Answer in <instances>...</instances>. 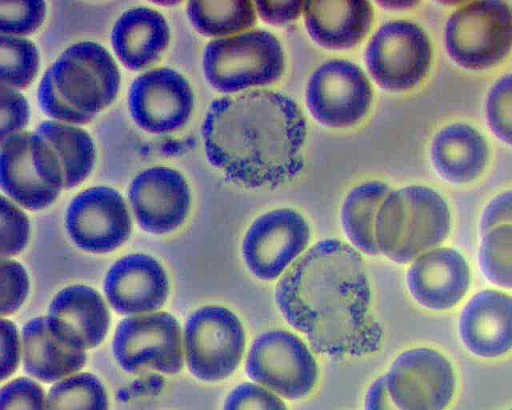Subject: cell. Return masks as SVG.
<instances>
[{
	"label": "cell",
	"mask_w": 512,
	"mask_h": 410,
	"mask_svg": "<svg viewBox=\"0 0 512 410\" xmlns=\"http://www.w3.org/2000/svg\"><path fill=\"white\" fill-rule=\"evenodd\" d=\"M275 301L320 354L360 357L382 345L364 261L343 241L321 240L299 257L277 283Z\"/></svg>",
	"instance_id": "obj_1"
},
{
	"label": "cell",
	"mask_w": 512,
	"mask_h": 410,
	"mask_svg": "<svg viewBox=\"0 0 512 410\" xmlns=\"http://www.w3.org/2000/svg\"><path fill=\"white\" fill-rule=\"evenodd\" d=\"M208 161L232 182L274 188L303 168L306 120L291 98L255 90L214 100L201 127Z\"/></svg>",
	"instance_id": "obj_2"
},
{
	"label": "cell",
	"mask_w": 512,
	"mask_h": 410,
	"mask_svg": "<svg viewBox=\"0 0 512 410\" xmlns=\"http://www.w3.org/2000/svg\"><path fill=\"white\" fill-rule=\"evenodd\" d=\"M120 80L118 66L103 46L77 42L44 72L38 102L56 121L87 124L115 100Z\"/></svg>",
	"instance_id": "obj_3"
},
{
	"label": "cell",
	"mask_w": 512,
	"mask_h": 410,
	"mask_svg": "<svg viewBox=\"0 0 512 410\" xmlns=\"http://www.w3.org/2000/svg\"><path fill=\"white\" fill-rule=\"evenodd\" d=\"M451 218L446 201L431 188L408 186L391 191L376 219L380 253L406 264L438 248L450 232Z\"/></svg>",
	"instance_id": "obj_4"
},
{
	"label": "cell",
	"mask_w": 512,
	"mask_h": 410,
	"mask_svg": "<svg viewBox=\"0 0 512 410\" xmlns=\"http://www.w3.org/2000/svg\"><path fill=\"white\" fill-rule=\"evenodd\" d=\"M202 65L212 87L235 93L279 80L284 71V54L271 32L255 29L210 41L204 49Z\"/></svg>",
	"instance_id": "obj_5"
},
{
	"label": "cell",
	"mask_w": 512,
	"mask_h": 410,
	"mask_svg": "<svg viewBox=\"0 0 512 410\" xmlns=\"http://www.w3.org/2000/svg\"><path fill=\"white\" fill-rule=\"evenodd\" d=\"M1 189L13 201L30 210L51 205L64 188L59 157L45 138L20 132L1 141Z\"/></svg>",
	"instance_id": "obj_6"
},
{
	"label": "cell",
	"mask_w": 512,
	"mask_h": 410,
	"mask_svg": "<svg viewBox=\"0 0 512 410\" xmlns=\"http://www.w3.org/2000/svg\"><path fill=\"white\" fill-rule=\"evenodd\" d=\"M450 57L462 67L484 69L512 47V10L501 1H477L454 12L445 28Z\"/></svg>",
	"instance_id": "obj_7"
},
{
	"label": "cell",
	"mask_w": 512,
	"mask_h": 410,
	"mask_svg": "<svg viewBox=\"0 0 512 410\" xmlns=\"http://www.w3.org/2000/svg\"><path fill=\"white\" fill-rule=\"evenodd\" d=\"M184 347L188 368L195 377L220 381L238 367L245 349V332L231 310L204 306L186 322Z\"/></svg>",
	"instance_id": "obj_8"
},
{
	"label": "cell",
	"mask_w": 512,
	"mask_h": 410,
	"mask_svg": "<svg viewBox=\"0 0 512 410\" xmlns=\"http://www.w3.org/2000/svg\"><path fill=\"white\" fill-rule=\"evenodd\" d=\"M251 380L287 399L308 395L317 383L318 366L305 343L286 330L262 333L246 359Z\"/></svg>",
	"instance_id": "obj_9"
},
{
	"label": "cell",
	"mask_w": 512,
	"mask_h": 410,
	"mask_svg": "<svg viewBox=\"0 0 512 410\" xmlns=\"http://www.w3.org/2000/svg\"><path fill=\"white\" fill-rule=\"evenodd\" d=\"M430 41L420 26L406 20L383 24L370 39L365 61L383 89L404 91L426 75L431 63Z\"/></svg>",
	"instance_id": "obj_10"
},
{
	"label": "cell",
	"mask_w": 512,
	"mask_h": 410,
	"mask_svg": "<svg viewBox=\"0 0 512 410\" xmlns=\"http://www.w3.org/2000/svg\"><path fill=\"white\" fill-rule=\"evenodd\" d=\"M112 348L118 364L129 373L157 371L172 375L183 366L181 328L165 312L122 320Z\"/></svg>",
	"instance_id": "obj_11"
},
{
	"label": "cell",
	"mask_w": 512,
	"mask_h": 410,
	"mask_svg": "<svg viewBox=\"0 0 512 410\" xmlns=\"http://www.w3.org/2000/svg\"><path fill=\"white\" fill-rule=\"evenodd\" d=\"M384 377L388 393L400 410H445L455 394L453 365L431 348L404 351Z\"/></svg>",
	"instance_id": "obj_12"
},
{
	"label": "cell",
	"mask_w": 512,
	"mask_h": 410,
	"mask_svg": "<svg viewBox=\"0 0 512 410\" xmlns=\"http://www.w3.org/2000/svg\"><path fill=\"white\" fill-rule=\"evenodd\" d=\"M309 240L310 228L300 213L275 209L248 228L242 242L243 259L257 278L273 281L303 253Z\"/></svg>",
	"instance_id": "obj_13"
},
{
	"label": "cell",
	"mask_w": 512,
	"mask_h": 410,
	"mask_svg": "<svg viewBox=\"0 0 512 410\" xmlns=\"http://www.w3.org/2000/svg\"><path fill=\"white\" fill-rule=\"evenodd\" d=\"M312 116L329 127H348L367 113L372 89L363 70L342 59L319 66L310 76L305 93Z\"/></svg>",
	"instance_id": "obj_14"
},
{
	"label": "cell",
	"mask_w": 512,
	"mask_h": 410,
	"mask_svg": "<svg viewBox=\"0 0 512 410\" xmlns=\"http://www.w3.org/2000/svg\"><path fill=\"white\" fill-rule=\"evenodd\" d=\"M128 106L132 119L141 129L153 134L173 133L188 122L194 94L179 72L156 68L134 79Z\"/></svg>",
	"instance_id": "obj_15"
},
{
	"label": "cell",
	"mask_w": 512,
	"mask_h": 410,
	"mask_svg": "<svg viewBox=\"0 0 512 410\" xmlns=\"http://www.w3.org/2000/svg\"><path fill=\"white\" fill-rule=\"evenodd\" d=\"M66 228L81 249L107 253L129 238L132 223L120 193L108 186H95L72 199L66 212Z\"/></svg>",
	"instance_id": "obj_16"
},
{
	"label": "cell",
	"mask_w": 512,
	"mask_h": 410,
	"mask_svg": "<svg viewBox=\"0 0 512 410\" xmlns=\"http://www.w3.org/2000/svg\"><path fill=\"white\" fill-rule=\"evenodd\" d=\"M128 197L140 227L153 234L177 229L185 221L191 202L184 176L164 166L140 172L130 184Z\"/></svg>",
	"instance_id": "obj_17"
},
{
	"label": "cell",
	"mask_w": 512,
	"mask_h": 410,
	"mask_svg": "<svg viewBox=\"0 0 512 410\" xmlns=\"http://www.w3.org/2000/svg\"><path fill=\"white\" fill-rule=\"evenodd\" d=\"M406 279L410 294L421 306L445 311L456 306L467 294L471 274L462 254L444 247L415 259Z\"/></svg>",
	"instance_id": "obj_18"
},
{
	"label": "cell",
	"mask_w": 512,
	"mask_h": 410,
	"mask_svg": "<svg viewBox=\"0 0 512 410\" xmlns=\"http://www.w3.org/2000/svg\"><path fill=\"white\" fill-rule=\"evenodd\" d=\"M106 297L113 309L123 315L159 309L169 293L165 270L146 254H129L117 260L104 280Z\"/></svg>",
	"instance_id": "obj_19"
},
{
	"label": "cell",
	"mask_w": 512,
	"mask_h": 410,
	"mask_svg": "<svg viewBox=\"0 0 512 410\" xmlns=\"http://www.w3.org/2000/svg\"><path fill=\"white\" fill-rule=\"evenodd\" d=\"M458 331L464 346L482 358L500 357L512 350V296L482 290L462 309Z\"/></svg>",
	"instance_id": "obj_20"
},
{
	"label": "cell",
	"mask_w": 512,
	"mask_h": 410,
	"mask_svg": "<svg viewBox=\"0 0 512 410\" xmlns=\"http://www.w3.org/2000/svg\"><path fill=\"white\" fill-rule=\"evenodd\" d=\"M47 322L64 343L77 349L99 345L109 327V312L101 295L85 285L69 286L52 300Z\"/></svg>",
	"instance_id": "obj_21"
},
{
	"label": "cell",
	"mask_w": 512,
	"mask_h": 410,
	"mask_svg": "<svg viewBox=\"0 0 512 410\" xmlns=\"http://www.w3.org/2000/svg\"><path fill=\"white\" fill-rule=\"evenodd\" d=\"M170 41V28L164 16L149 7L125 11L115 22L111 43L122 64L139 71L155 64Z\"/></svg>",
	"instance_id": "obj_22"
},
{
	"label": "cell",
	"mask_w": 512,
	"mask_h": 410,
	"mask_svg": "<svg viewBox=\"0 0 512 410\" xmlns=\"http://www.w3.org/2000/svg\"><path fill=\"white\" fill-rule=\"evenodd\" d=\"M304 22L310 37L328 49H349L370 30L373 9L369 1H305Z\"/></svg>",
	"instance_id": "obj_23"
},
{
	"label": "cell",
	"mask_w": 512,
	"mask_h": 410,
	"mask_svg": "<svg viewBox=\"0 0 512 410\" xmlns=\"http://www.w3.org/2000/svg\"><path fill=\"white\" fill-rule=\"evenodd\" d=\"M25 371L44 382H54L80 370L86 362L82 349L69 346L49 328L47 317L29 320L22 329Z\"/></svg>",
	"instance_id": "obj_24"
},
{
	"label": "cell",
	"mask_w": 512,
	"mask_h": 410,
	"mask_svg": "<svg viewBox=\"0 0 512 410\" xmlns=\"http://www.w3.org/2000/svg\"><path fill=\"white\" fill-rule=\"evenodd\" d=\"M431 158L438 173L453 183L475 179L484 169L488 148L484 137L474 128L455 123L434 137Z\"/></svg>",
	"instance_id": "obj_25"
},
{
	"label": "cell",
	"mask_w": 512,
	"mask_h": 410,
	"mask_svg": "<svg viewBox=\"0 0 512 410\" xmlns=\"http://www.w3.org/2000/svg\"><path fill=\"white\" fill-rule=\"evenodd\" d=\"M390 192L386 184L369 181L354 187L344 200L341 209L344 233L357 250L367 255L380 254L376 239V219Z\"/></svg>",
	"instance_id": "obj_26"
},
{
	"label": "cell",
	"mask_w": 512,
	"mask_h": 410,
	"mask_svg": "<svg viewBox=\"0 0 512 410\" xmlns=\"http://www.w3.org/2000/svg\"><path fill=\"white\" fill-rule=\"evenodd\" d=\"M36 132L48 141L59 157L64 189L77 186L89 176L96 152L86 131L60 121L45 120L37 126Z\"/></svg>",
	"instance_id": "obj_27"
},
{
	"label": "cell",
	"mask_w": 512,
	"mask_h": 410,
	"mask_svg": "<svg viewBox=\"0 0 512 410\" xmlns=\"http://www.w3.org/2000/svg\"><path fill=\"white\" fill-rule=\"evenodd\" d=\"M187 17L205 36L221 37L239 33L256 23L251 1H189Z\"/></svg>",
	"instance_id": "obj_28"
},
{
	"label": "cell",
	"mask_w": 512,
	"mask_h": 410,
	"mask_svg": "<svg viewBox=\"0 0 512 410\" xmlns=\"http://www.w3.org/2000/svg\"><path fill=\"white\" fill-rule=\"evenodd\" d=\"M102 383L90 373L70 376L54 384L46 399L47 410H108Z\"/></svg>",
	"instance_id": "obj_29"
},
{
	"label": "cell",
	"mask_w": 512,
	"mask_h": 410,
	"mask_svg": "<svg viewBox=\"0 0 512 410\" xmlns=\"http://www.w3.org/2000/svg\"><path fill=\"white\" fill-rule=\"evenodd\" d=\"M39 53L35 44L24 37L0 35L1 84L14 89L27 88L39 69Z\"/></svg>",
	"instance_id": "obj_30"
},
{
	"label": "cell",
	"mask_w": 512,
	"mask_h": 410,
	"mask_svg": "<svg viewBox=\"0 0 512 410\" xmlns=\"http://www.w3.org/2000/svg\"><path fill=\"white\" fill-rule=\"evenodd\" d=\"M478 261L490 283L512 289V225L497 226L483 235Z\"/></svg>",
	"instance_id": "obj_31"
},
{
	"label": "cell",
	"mask_w": 512,
	"mask_h": 410,
	"mask_svg": "<svg viewBox=\"0 0 512 410\" xmlns=\"http://www.w3.org/2000/svg\"><path fill=\"white\" fill-rule=\"evenodd\" d=\"M46 16L42 0L0 1V32L5 35L25 36L35 32Z\"/></svg>",
	"instance_id": "obj_32"
},
{
	"label": "cell",
	"mask_w": 512,
	"mask_h": 410,
	"mask_svg": "<svg viewBox=\"0 0 512 410\" xmlns=\"http://www.w3.org/2000/svg\"><path fill=\"white\" fill-rule=\"evenodd\" d=\"M486 115L493 133L512 145V74L501 77L490 89Z\"/></svg>",
	"instance_id": "obj_33"
},
{
	"label": "cell",
	"mask_w": 512,
	"mask_h": 410,
	"mask_svg": "<svg viewBox=\"0 0 512 410\" xmlns=\"http://www.w3.org/2000/svg\"><path fill=\"white\" fill-rule=\"evenodd\" d=\"M0 234L2 259L22 251L29 238V221L26 214L4 195L0 200Z\"/></svg>",
	"instance_id": "obj_34"
},
{
	"label": "cell",
	"mask_w": 512,
	"mask_h": 410,
	"mask_svg": "<svg viewBox=\"0 0 512 410\" xmlns=\"http://www.w3.org/2000/svg\"><path fill=\"white\" fill-rule=\"evenodd\" d=\"M0 313L11 315L19 309L29 290V279L23 266L16 261L2 259L0 269Z\"/></svg>",
	"instance_id": "obj_35"
},
{
	"label": "cell",
	"mask_w": 512,
	"mask_h": 410,
	"mask_svg": "<svg viewBox=\"0 0 512 410\" xmlns=\"http://www.w3.org/2000/svg\"><path fill=\"white\" fill-rule=\"evenodd\" d=\"M29 117V104L24 95L0 83V142L23 132Z\"/></svg>",
	"instance_id": "obj_36"
},
{
	"label": "cell",
	"mask_w": 512,
	"mask_h": 410,
	"mask_svg": "<svg viewBox=\"0 0 512 410\" xmlns=\"http://www.w3.org/2000/svg\"><path fill=\"white\" fill-rule=\"evenodd\" d=\"M0 410H47L44 391L29 378L14 379L1 389Z\"/></svg>",
	"instance_id": "obj_37"
},
{
	"label": "cell",
	"mask_w": 512,
	"mask_h": 410,
	"mask_svg": "<svg viewBox=\"0 0 512 410\" xmlns=\"http://www.w3.org/2000/svg\"><path fill=\"white\" fill-rule=\"evenodd\" d=\"M223 410H287L284 402L270 390L245 382L226 397Z\"/></svg>",
	"instance_id": "obj_38"
},
{
	"label": "cell",
	"mask_w": 512,
	"mask_h": 410,
	"mask_svg": "<svg viewBox=\"0 0 512 410\" xmlns=\"http://www.w3.org/2000/svg\"><path fill=\"white\" fill-rule=\"evenodd\" d=\"M0 367L1 380L9 377L17 368L19 362V336L15 325L4 318L0 326Z\"/></svg>",
	"instance_id": "obj_39"
},
{
	"label": "cell",
	"mask_w": 512,
	"mask_h": 410,
	"mask_svg": "<svg viewBox=\"0 0 512 410\" xmlns=\"http://www.w3.org/2000/svg\"><path fill=\"white\" fill-rule=\"evenodd\" d=\"M305 1H255L261 18L273 25H284L297 19L304 9Z\"/></svg>",
	"instance_id": "obj_40"
},
{
	"label": "cell",
	"mask_w": 512,
	"mask_h": 410,
	"mask_svg": "<svg viewBox=\"0 0 512 410\" xmlns=\"http://www.w3.org/2000/svg\"><path fill=\"white\" fill-rule=\"evenodd\" d=\"M504 224L512 225V190L499 194L488 203L480 220V233L483 236Z\"/></svg>",
	"instance_id": "obj_41"
},
{
	"label": "cell",
	"mask_w": 512,
	"mask_h": 410,
	"mask_svg": "<svg viewBox=\"0 0 512 410\" xmlns=\"http://www.w3.org/2000/svg\"><path fill=\"white\" fill-rule=\"evenodd\" d=\"M365 410H400L388 393L384 376L377 378L369 387L365 397Z\"/></svg>",
	"instance_id": "obj_42"
},
{
	"label": "cell",
	"mask_w": 512,
	"mask_h": 410,
	"mask_svg": "<svg viewBox=\"0 0 512 410\" xmlns=\"http://www.w3.org/2000/svg\"><path fill=\"white\" fill-rule=\"evenodd\" d=\"M377 3L386 8L398 9L412 6L415 1H377Z\"/></svg>",
	"instance_id": "obj_43"
},
{
	"label": "cell",
	"mask_w": 512,
	"mask_h": 410,
	"mask_svg": "<svg viewBox=\"0 0 512 410\" xmlns=\"http://www.w3.org/2000/svg\"><path fill=\"white\" fill-rule=\"evenodd\" d=\"M508 410H512V408H511V409H508Z\"/></svg>",
	"instance_id": "obj_44"
}]
</instances>
